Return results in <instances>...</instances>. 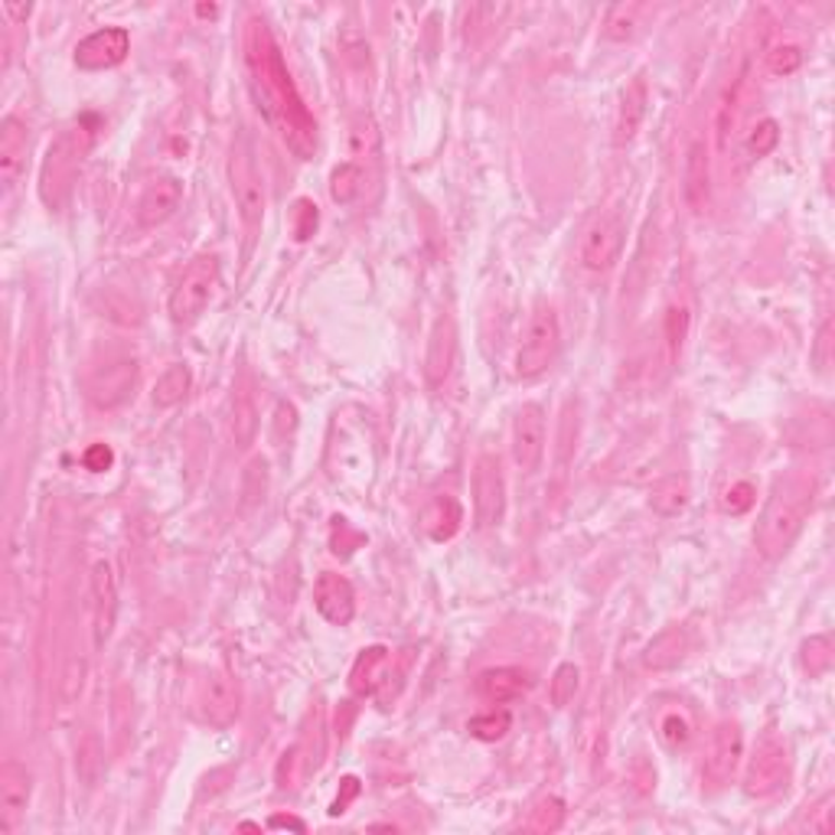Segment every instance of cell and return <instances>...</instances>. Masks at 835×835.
<instances>
[{"label":"cell","mask_w":835,"mask_h":835,"mask_svg":"<svg viewBox=\"0 0 835 835\" xmlns=\"http://www.w3.org/2000/svg\"><path fill=\"white\" fill-rule=\"evenodd\" d=\"M245 69H248V85H251V95H255L264 121L284 138V144L301 161H310V154L317 148V121L307 111V105L284 66L278 39L271 36L268 23L258 16H251L245 26Z\"/></svg>","instance_id":"obj_1"},{"label":"cell","mask_w":835,"mask_h":835,"mask_svg":"<svg viewBox=\"0 0 835 835\" xmlns=\"http://www.w3.org/2000/svg\"><path fill=\"white\" fill-rule=\"evenodd\" d=\"M813 509V483L800 473H784L774 480V490L764 503V513L754 529V545L767 562H780L803 532V522Z\"/></svg>","instance_id":"obj_2"},{"label":"cell","mask_w":835,"mask_h":835,"mask_svg":"<svg viewBox=\"0 0 835 835\" xmlns=\"http://www.w3.org/2000/svg\"><path fill=\"white\" fill-rule=\"evenodd\" d=\"M92 148V131L85 125H75V128H66L46 151L43 157V167H39V200L49 209H59L69 193H72V184H75V174L85 161Z\"/></svg>","instance_id":"obj_3"},{"label":"cell","mask_w":835,"mask_h":835,"mask_svg":"<svg viewBox=\"0 0 835 835\" xmlns=\"http://www.w3.org/2000/svg\"><path fill=\"white\" fill-rule=\"evenodd\" d=\"M558 346H562V327H558V314L552 307H536L529 324H526V333H522V343H519V353H516V376L519 379H539L558 356Z\"/></svg>","instance_id":"obj_4"},{"label":"cell","mask_w":835,"mask_h":835,"mask_svg":"<svg viewBox=\"0 0 835 835\" xmlns=\"http://www.w3.org/2000/svg\"><path fill=\"white\" fill-rule=\"evenodd\" d=\"M228 180H232V197H235V207H238L245 228L255 232L264 219V180L255 164V148L245 134H238V141L232 148Z\"/></svg>","instance_id":"obj_5"},{"label":"cell","mask_w":835,"mask_h":835,"mask_svg":"<svg viewBox=\"0 0 835 835\" xmlns=\"http://www.w3.org/2000/svg\"><path fill=\"white\" fill-rule=\"evenodd\" d=\"M215 284H219V261L212 255L193 258L170 294V320L180 327L200 320V314L207 310V304L215 294Z\"/></svg>","instance_id":"obj_6"},{"label":"cell","mask_w":835,"mask_h":835,"mask_svg":"<svg viewBox=\"0 0 835 835\" xmlns=\"http://www.w3.org/2000/svg\"><path fill=\"white\" fill-rule=\"evenodd\" d=\"M626 242V222L618 209L611 212H598L588 228L581 232V245H578V258L588 271H608L621 261Z\"/></svg>","instance_id":"obj_7"},{"label":"cell","mask_w":835,"mask_h":835,"mask_svg":"<svg viewBox=\"0 0 835 835\" xmlns=\"http://www.w3.org/2000/svg\"><path fill=\"white\" fill-rule=\"evenodd\" d=\"M787 771H790V757H787V744L777 734H764L748 761L744 771V793L748 797H774L784 784H787Z\"/></svg>","instance_id":"obj_8"},{"label":"cell","mask_w":835,"mask_h":835,"mask_svg":"<svg viewBox=\"0 0 835 835\" xmlns=\"http://www.w3.org/2000/svg\"><path fill=\"white\" fill-rule=\"evenodd\" d=\"M473 513L480 529H493L503 522L506 513V480L499 470V460L493 454H483L473 467Z\"/></svg>","instance_id":"obj_9"},{"label":"cell","mask_w":835,"mask_h":835,"mask_svg":"<svg viewBox=\"0 0 835 835\" xmlns=\"http://www.w3.org/2000/svg\"><path fill=\"white\" fill-rule=\"evenodd\" d=\"M138 386V360H111L105 366H95L89 376V399L98 409H118L134 396Z\"/></svg>","instance_id":"obj_10"},{"label":"cell","mask_w":835,"mask_h":835,"mask_svg":"<svg viewBox=\"0 0 835 835\" xmlns=\"http://www.w3.org/2000/svg\"><path fill=\"white\" fill-rule=\"evenodd\" d=\"M741 757H744V734H741V725L738 721H721L711 734V748H708V757H705V771L702 777L708 780V787H725L734 771L741 767Z\"/></svg>","instance_id":"obj_11"},{"label":"cell","mask_w":835,"mask_h":835,"mask_svg":"<svg viewBox=\"0 0 835 835\" xmlns=\"http://www.w3.org/2000/svg\"><path fill=\"white\" fill-rule=\"evenodd\" d=\"M128 49H131L128 30L125 26H105V30L89 33L75 46V66L85 69V72H102V69H111V66L125 62Z\"/></svg>","instance_id":"obj_12"},{"label":"cell","mask_w":835,"mask_h":835,"mask_svg":"<svg viewBox=\"0 0 835 835\" xmlns=\"http://www.w3.org/2000/svg\"><path fill=\"white\" fill-rule=\"evenodd\" d=\"M513 457L522 473H536L545 457V412L539 405H522L513 421Z\"/></svg>","instance_id":"obj_13"},{"label":"cell","mask_w":835,"mask_h":835,"mask_svg":"<svg viewBox=\"0 0 835 835\" xmlns=\"http://www.w3.org/2000/svg\"><path fill=\"white\" fill-rule=\"evenodd\" d=\"M197 708H200V718L212 728H228L238 718V685L232 682L228 672L215 669L200 682Z\"/></svg>","instance_id":"obj_14"},{"label":"cell","mask_w":835,"mask_h":835,"mask_svg":"<svg viewBox=\"0 0 835 835\" xmlns=\"http://www.w3.org/2000/svg\"><path fill=\"white\" fill-rule=\"evenodd\" d=\"M454 366H457V327L450 314H440L431 327L424 353V376L431 389H440L454 376Z\"/></svg>","instance_id":"obj_15"},{"label":"cell","mask_w":835,"mask_h":835,"mask_svg":"<svg viewBox=\"0 0 835 835\" xmlns=\"http://www.w3.org/2000/svg\"><path fill=\"white\" fill-rule=\"evenodd\" d=\"M118 618V575L111 562H95L92 568V626L95 646H105Z\"/></svg>","instance_id":"obj_16"},{"label":"cell","mask_w":835,"mask_h":835,"mask_svg":"<svg viewBox=\"0 0 835 835\" xmlns=\"http://www.w3.org/2000/svg\"><path fill=\"white\" fill-rule=\"evenodd\" d=\"M180 203H184V180L167 174L144 187V193L138 197V207H134V219L141 228H157L180 209Z\"/></svg>","instance_id":"obj_17"},{"label":"cell","mask_w":835,"mask_h":835,"mask_svg":"<svg viewBox=\"0 0 835 835\" xmlns=\"http://www.w3.org/2000/svg\"><path fill=\"white\" fill-rule=\"evenodd\" d=\"M33 777L20 761H3L0 767V833H13L26 813Z\"/></svg>","instance_id":"obj_18"},{"label":"cell","mask_w":835,"mask_h":835,"mask_svg":"<svg viewBox=\"0 0 835 835\" xmlns=\"http://www.w3.org/2000/svg\"><path fill=\"white\" fill-rule=\"evenodd\" d=\"M314 604L320 611L324 621L333 626H346L356 618V591L353 585L337 575V572H324L314 585Z\"/></svg>","instance_id":"obj_19"},{"label":"cell","mask_w":835,"mask_h":835,"mask_svg":"<svg viewBox=\"0 0 835 835\" xmlns=\"http://www.w3.org/2000/svg\"><path fill=\"white\" fill-rule=\"evenodd\" d=\"M682 197H685V207L692 209L695 215L708 212V203H711V167H708V151H705L702 138H695L689 144V151H685Z\"/></svg>","instance_id":"obj_20"},{"label":"cell","mask_w":835,"mask_h":835,"mask_svg":"<svg viewBox=\"0 0 835 835\" xmlns=\"http://www.w3.org/2000/svg\"><path fill=\"white\" fill-rule=\"evenodd\" d=\"M26 148H30V134L26 125L16 115H7L0 121V184L10 193L26 167Z\"/></svg>","instance_id":"obj_21"},{"label":"cell","mask_w":835,"mask_h":835,"mask_svg":"<svg viewBox=\"0 0 835 835\" xmlns=\"http://www.w3.org/2000/svg\"><path fill=\"white\" fill-rule=\"evenodd\" d=\"M392 672V649L389 646H369L356 656L350 669V689L356 695H376Z\"/></svg>","instance_id":"obj_22"},{"label":"cell","mask_w":835,"mask_h":835,"mask_svg":"<svg viewBox=\"0 0 835 835\" xmlns=\"http://www.w3.org/2000/svg\"><path fill=\"white\" fill-rule=\"evenodd\" d=\"M646 105H649V85L643 75H636L621 95V108H618V121H614V144L618 148H626L639 128H643V118H646Z\"/></svg>","instance_id":"obj_23"},{"label":"cell","mask_w":835,"mask_h":835,"mask_svg":"<svg viewBox=\"0 0 835 835\" xmlns=\"http://www.w3.org/2000/svg\"><path fill=\"white\" fill-rule=\"evenodd\" d=\"M685 652H689L685 630L682 626H669L659 636H652V643L643 652V666L652 669V672H666V669H675L685 659Z\"/></svg>","instance_id":"obj_24"},{"label":"cell","mask_w":835,"mask_h":835,"mask_svg":"<svg viewBox=\"0 0 835 835\" xmlns=\"http://www.w3.org/2000/svg\"><path fill=\"white\" fill-rule=\"evenodd\" d=\"M480 695L483 698H490V702H516L526 689H529V679H526V672L522 669H516V666H499V669H486L483 675H480Z\"/></svg>","instance_id":"obj_25"},{"label":"cell","mask_w":835,"mask_h":835,"mask_svg":"<svg viewBox=\"0 0 835 835\" xmlns=\"http://www.w3.org/2000/svg\"><path fill=\"white\" fill-rule=\"evenodd\" d=\"M228 427H232V440L235 447H248L258 434V409H255V399L245 386L235 389L232 396V418H228Z\"/></svg>","instance_id":"obj_26"},{"label":"cell","mask_w":835,"mask_h":835,"mask_svg":"<svg viewBox=\"0 0 835 835\" xmlns=\"http://www.w3.org/2000/svg\"><path fill=\"white\" fill-rule=\"evenodd\" d=\"M685 503H689V480L679 477V473H669L666 480H659L649 490V506L659 516H675V513L685 509Z\"/></svg>","instance_id":"obj_27"},{"label":"cell","mask_w":835,"mask_h":835,"mask_svg":"<svg viewBox=\"0 0 835 835\" xmlns=\"http://www.w3.org/2000/svg\"><path fill=\"white\" fill-rule=\"evenodd\" d=\"M190 386H193V376H190V369H187L184 363L164 369V376H161L157 386H154V405H157V409H174V405H180V402L190 396Z\"/></svg>","instance_id":"obj_28"},{"label":"cell","mask_w":835,"mask_h":835,"mask_svg":"<svg viewBox=\"0 0 835 835\" xmlns=\"http://www.w3.org/2000/svg\"><path fill=\"white\" fill-rule=\"evenodd\" d=\"M460 522H463V513H460L457 499H450V496L437 499V503L431 506V513H427V532H431L434 542L454 539L457 529H460Z\"/></svg>","instance_id":"obj_29"},{"label":"cell","mask_w":835,"mask_h":835,"mask_svg":"<svg viewBox=\"0 0 835 835\" xmlns=\"http://www.w3.org/2000/svg\"><path fill=\"white\" fill-rule=\"evenodd\" d=\"M363 184H366V174H363V164H340L333 174H330V197L333 203L346 207L353 203L360 193H363Z\"/></svg>","instance_id":"obj_30"},{"label":"cell","mask_w":835,"mask_h":835,"mask_svg":"<svg viewBox=\"0 0 835 835\" xmlns=\"http://www.w3.org/2000/svg\"><path fill=\"white\" fill-rule=\"evenodd\" d=\"M689 337V310L685 307H669L666 320H662V343H666V363H679L682 346Z\"/></svg>","instance_id":"obj_31"},{"label":"cell","mask_w":835,"mask_h":835,"mask_svg":"<svg viewBox=\"0 0 835 835\" xmlns=\"http://www.w3.org/2000/svg\"><path fill=\"white\" fill-rule=\"evenodd\" d=\"M350 148H353V154L363 157V161H376V157H379L383 141H379V128H376L373 115L353 118V125H350Z\"/></svg>","instance_id":"obj_32"},{"label":"cell","mask_w":835,"mask_h":835,"mask_svg":"<svg viewBox=\"0 0 835 835\" xmlns=\"http://www.w3.org/2000/svg\"><path fill=\"white\" fill-rule=\"evenodd\" d=\"M509 728H513V715L509 711H483V715L470 718V734L477 741H486V744L503 741L509 734Z\"/></svg>","instance_id":"obj_33"},{"label":"cell","mask_w":835,"mask_h":835,"mask_svg":"<svg viewBox=\"0 0 835 835\" xmlns=\"http://www.w3.org/2000/svg\"><path fill=\"white\" fill-rule=\"evenodd\" d=\"M562 823H565V803L558 797H545L532 807L526 826H529V833H555V830H562Z\"/></svg>","instance_id":"obj_34"},{"label":"cell","mask_w":835,"mask_h":835,"mask_svg":"<svg viewBox=\"0 0 835 835\" xmlns=\"http://www.w3.org/2000/svg\"><path fill=\"white\" fill-rule=\"evenodd\" d=\"M636 23H639V7L636 3H618V7L608 10L604 36L614 39V43H626L636 33Z\"/></svg>","instance_id":"obj_35"},{"label":"cell","mask_w":835,"mask_h":835,"mask_svg":"<svg viewBox=\"0 0 835 835\" xmlns=\"http://www.w3.org/2000/svg\"><path fill=\"white\" fill-rule=\"evenodd\" d=\"M830 666H833V639L826 633L810 636L803 643V669L810 675H823V672H830Z\"/></svg>","instance_id":"obj_36"},{"label":"cell","mask_w":835,"mask_h":835,"mask_svg":"<svg viewBox=\"0 0 835 835\" xmlns=\"http://www.w3.org/2000/svg\"><path fill=\"white\" fill-rule=\"evenodd\" d=\"M578 685H581V672L575 662H562L552 675V705L555 708H565L575 695H578Z\"/></svg>","instance_id":"obj_37"},{"label":"cell","mask_w":835,"mask_h":835,"mask_svg":"<svg viewBox=\"0 0 835 835\" xmlns=\"http://www.w3.org/2000/svg\"><path fill=\"white\" fill-rule=\"evenodd\" d=\"M659 738H662L666 748L682 751V748H689V741H692V721H689L685 715H679V711H666V715L659 718Z\"/></svg>","instance_id":"obj_38"},{"label":"cell","mask_w":835,"mask_h":835,"mask_svg":"<svg viewBox=\"0 0 835 835\" xmlns=\"http://www.w3.org/2000/svg\"><path fill=\"white\" fill-rule=\"evenodd\" d=\"M754 503H757V490L751 480H734L721 493V513H728V516H744Z\"/></svg>","instance_id":"obj_39"},{"label":"cell","mask_w":835,"mask_h":835,"mask_svg":"<svg viewBox=\"0 0 835 835\" xmlns=\"http://www.w3.org/2000/svg\"><path fill=\"white\" fill-rule=\"evenodd\" d=\"M777 144H780V125L774 118L757 121L748 134V154L751 157H767Z\"/></svg>","instance_id":"obj_40"},{"label":"cell","mask_w":835,"mask_h":835,"mask_svg":"<svg viewBox=\"0 0 835 835\" xmlns=\"http://www.w3.org/2000/svg\"><path fill=\"white\" fill-rule=\"evenodd\" d=\"M800 62H803V52H800V46H793V43L774 46V49L767 52V69H771L774 75H793V72L800 69Z\"/></svg>","instance_id":"obj_41"},{"label":"cell","mask_w":835,"mask_h":835,"mask_svg":"<svg viewBox=\"0 0 835 835\" xmlns=\"http://www.w3.org/2000/svg\"><path fill=\"white\" fill-rule=\"evenodd\" d=\"M85 467L89 470H95V473H102V470H108L111 463H115V454H111V447L108 444H92L89 450H85Z\"/></svg>","instance_id":"obj_42"},{"label":"cell","mask_w":835,"mask_h":835,"mask_svg":"<svg viewBox=\"0 0 835 835\" xmlns=\"http://www.w3.org/2000/svg\"><path fill=\"white\" fill-rule=\"evenodd\" d=\"M314 228H317V207L314 203H307V200H301L297 203V238L304 242V238H310L314 235Z\"/></svg>","instance_id":"obj_43"},{"label":"cell","mask_w":835,"mask_h":835,"mask_svg":"<svg viewBox=\"0 0 835 835\" xmlns=\"http://www.w3.org/2000/svg\"><path fill=\"white\" fill-rule=\"evenodd\" d=\"M274 427H278V437H284V431H287V434H294V427H297V412H294V405H291V402H278Z\"/></svg>","instance_id":"obj_44"},{"label":"cell","mask_w":835,"mask_h":835,"mask_svg":"<svg viewBox=\"0 0 835 835\" xmlns=\"http://www.w3.org/2000/svg\"><path fill=\"white\" fill-rule=\"evenodd\" d=\"M360 797V780L356 777H346L343 780V797H337V803H333V816H340V813H346V807H350V800H356Z\"/></svg>","instance_id":"obj_45"},{"label":"cell","mask_w":835,"mask_h":835,"mask_svg":"<svg viewBox=\"0 0 835 835\" xmlns=\"http://www.w3.org/2000/svg\"><path fill=\"white\" fill-rule=\"evenodd\" d=\"M268 830H294V833H307V823L304 820H297V816H271L268 820Z\"/></svg>","instance_id":"obj_46"},{"label":"cell","mask_w":835,"mask_h":835,"mask_svg":"<svg viewBox=\"0 0 835 835\" xmlns=\"http://www.w3.org/2000/svg\"><path fill=\"white\" fill-rule=\"evenodd\" d=\"M7 13H13V16H26V13H30V7H16V3H7Z\"/></svg>","instance_id":"obj_47"}]
</instances>
